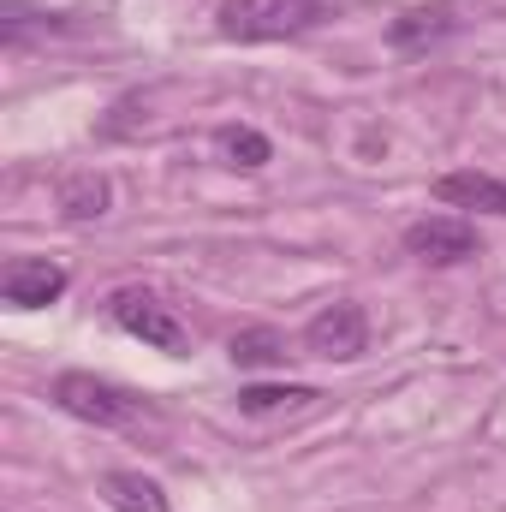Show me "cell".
<instances>
[{
    "label": "cell",
    "mask_w": 506,
    "mask_h": 512,
    "mask_svg": "<svg viewBox=\"0 0 506 512\" xmlns=\"http://www.w3.org/2000/svg\"><path fill=\"white\" fill-rule=\"evenodd\" d=\"M304 346H310V358L358 364V358L370 352V316H364V304H352V298L322 304V310L304 322Z\"/></svg>",
    "instance_id": "4"
},
{
    "label": "cell",
    "mask_w": 506,
    "mask_h": 512,
    "mask_svg": "<svg viewBox=\"0 0 506 512\" xmlns=\"http://www.w3.org/2000/svg\"><path fill=\"white\" fill-rule=\"evenodd\" d=\"M48 399H54L66 417H78V423H96V429H131V423L149 411V405H143L131 387L108 382V376H90V370H66V376H54Z\"/></svg>",
    "instance_id": "2"
},
{
    "label": "cell",
    "mask_w": 506,
    "mask_h": 512,
    "mask_svg": "<svg viewBox=\"0 0 506 512\" xmlns=\"http://www.w3.org/2000/svg\"><path fill=\"white\" fill-rule=\"evenodd\" d=\"M36 30H66V18H60V12H24V6H6V12H0V42H6V48H18V42L36 36Z\"/></svg>",
    "instance_id": "14"
},
{
    "label": "cell",
    "mask_w": 506,
    "mask_h": 512,
    "mask_svg": "<svg viewBox=\"0 0 506 512\" xmlns=\"http://www.w3.org/2000/svg\"><path fill=\"white\" fill-rule=\"evenodd\" d=\"M54 203H60V221L90 227V221H102V215L114 209V185H108V173H96V167H72V173H60Z\"/></svg>",
    "instance_id": "7"
},
{
    "label": "cell",
    "mask_w": 506,
    "mask_h": 512,
    "mask_svg": "<svg viewBox=\"0 0 506 512\" xmlns=\"http://www.w3.org/2000/svg\"><path fill=\"white\" fill-rule=\"evenodd\" d=\"M60 292H66V268L48 262V256H12V262L0 268V298H6L12 310H42V304H54Z\"/></svg>",
    "instance_id": "6"
},
{
    "label": "cell",
    "mask_w": 506,
    "mask_h": 512,
    "mask_svg": "<svg viewBox=\"0 0 506 512\" xmlns=\"http://www.w3.org/2000/svg\"><path fill=\"white\" fill-rule=\"evenodd\" d=\"M215 155H221L227 167H239V173H262V167L274 161V143L256 126H221L215 131Z\"/></svg>",
    "instance_id": "12"
},
{
    "label": "cell",
    "mask_w": 506,
    "mask_h": 512,
    "mask_svg": "<svg viewBox=\"0 0 506 512\" xmlns=\"http://www.w3.org/2000/svg\"><path fill=\"white\" fill-rule=\"evenodd\" d=\"M435 203H447V209H477V215H506V179L477 173V167L441 173V179H435Z\"/></svg>",
    "instance_id": "8"
},
{
    "label": "cell",
    "mask_w": 506,
    "mask_h": 512,
    "mask_svg": "<svg viewBox=\"0 0 506 512\" xmlns=\"http://www.w3.org/2000/svg\"><path fill=\"white\" fill-rule=\"evenodd\" d=\"M227 358H233L239 370H280V364H286V340H280L274 328H239V334L227 340Z\"/></svg>",
    "instance_id": "13"
},
{
    "label": "cell",
    "mask_w": 506,
    "mask_h": 512,
    "mask_svg": "<svg viewBox=\"0 0 506 512\" xmlns=\"http://www.w3.org/2000/svg\"><path fill=\"white\" fill-rule=\"evenodd\" d=\"M108 316L126 328L131 340H143V346H155V352H167V358H185V352H191L185 316H179L161 292H149V286H120V292H108Z\"/></svg>",
    "instance_id": "3"
},
{
    "label": "cell",
    "mask_w": 506,
    "mask_h": 512,
    "mask_svg": "<svg viewBox=\"0 0 506 512\" xmlns=\"http://www.w3.org/2000/svg\"><path fill=\"white\" fill-rule=\"evenodd\" d=\"M447 30H453V6H417V12H399V18L387 24V42L405 48V54H417V48L441 42Z\"/></svg>",
    "instance_id": "10"
},
{
    "label": "cell",
    "mask_w": 506,
    "mask_h": 512,
    "mask_svg": "<svg viewBox=\"0 0 506 512\" xmlns=\"http://www.w3.org/2000/svg\"><path fill=\"white\" fill-rule=\"evenodd\" d=\"M334 12V0H221L215 24L227 42H286L316 30Z\"/></svg>",
    "instance_id": "1"
},
{
    "label": "cell",
    "mask_w": 506,
    "mask_h": 512,
    "mask_svg": "<svg viewBox=\"0 0 506 512\" xmlns=\"http://www.w3.org/2000/svg\"><path fill=\"white\" fill-rule=\"evenodd\" d=\"M102 501L114 512H173L167 489L155 477H143V471H108L102 477Z\"/></svg>",
    "instance_id": "9"
},
{
    "label": "cell",
    "mask_w": 506,
    "mask_h": 512,
    "mask_svg": "<svg viewBox=\"0 0 506 512\" xmlns=\"http://www.w3.org/2000/svg\"><path fill=\"white\" fill-rule=\"evenodd\" d=\"M399 245L423 268H459V262L483 256V239H477V227L465 215H423V221H411L399 233Z\"/></svg>",
    "instance_id": "5"
},
{
    "label": "cell",
    "mask_w": 506,
    "mask_h": 512,
    "mask_svg": "<svg viewBox=\"0 0 506 512\" xmlns=\"http://www.w3.org/2000/svg\"><path fill=\"white\" fill-rule=\"evenodd\" d=\"M304 405H316V387H304V382H286V387L251 382V387H239V411H245V417H280V411H304Z\"/></svg>",
    "instance_id": "11"
}]
</instances>
